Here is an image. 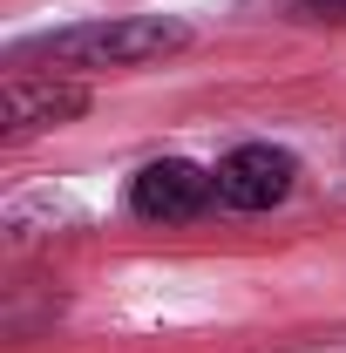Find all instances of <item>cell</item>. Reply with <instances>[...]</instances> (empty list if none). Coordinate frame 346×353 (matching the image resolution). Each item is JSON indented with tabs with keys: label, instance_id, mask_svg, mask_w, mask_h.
<instances>
[{
	"label": "cell",
	"instance_id": "6da1fadb",
	"mask_svg": "<svg viewBox=\"0 0 346 353\" xmlns=\"http://www.w3.org/2000/svg\"><path fill=\"white\" fill-rule=\"evenodd\" d=\"M183 41H190L183 21H88V28L41 34L28 54L61 61V68H143L156 54H176Z\"/></svg>",
	"mask_w": 346,
	"mask_h": 353
},
{
	"label": "cell",
	"instance_id": "7a4b0ae2",
	"mask_svg": "<svg viewBox=\"0 0 346 353\" xmlns=\"http://www.w3.org/2000/svg\"><path fill=\"white\" fill-rule=\"evenodd\" d=\"M217 204H231V211H272V204H285L292 197V150H272V143H245V150H231L224 163H217Z\"/></svg>",
	"mask_w": 346,
	"mask_h": 353
},
{
	"label": "cell",
	"instance_id": "3957f363",
	"mask_svg": "<svg viewBox=\"0 0 346 353\" xmlns=\"http://www.w3.org/2000/svg\"><path fill=\"white\" fill-rule=\"evenodd\" d=\"M217 197V176L197 170V163H183V157H156V163H143L130 176V204L136 218H156V224H183L197 218L204 204Z\"/></svg>",
	"mask_w": 346,
	"mask_h": 353
},
{
	"label": "cell",
	"instance_id": "277c9868",
	"mask_svg": "<svg viewBox=\"0 0 346 353\" xmlns=\"http://www.w3.org/2000/svg\"><path fill=\"white\" fill-rule=\"evenodd\" d=\"M82 109H88V88L68 82V75H7V88H0L7 136H34V130H54V123H75Z\"/></svg>",
	"mask_w": 346,
	"mask_h": 353
},
{
	"label": "cell",
	"instance_id": "5b68a950",
	"mask_svg": "<svg viewBox=\"0 0 346 353\" xmlns=\"http://www.w3.org/2000/svg\"><path fill=\"white\" fill-rule=\"evenodd\" d=\"M299 21H346V0H292Z\"/></svg>",
	"mask_w": 346,
	"mask_h": 353
}]
</instances>
